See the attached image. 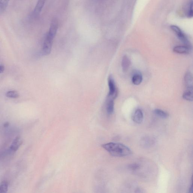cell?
<instances>
[{
	"label": "cell",
	"instance_id": "6da1fadb",
	"mask_svg": "<svg viewBox=\"0 0 193 193\" xmlns=\"http://www.w3.org/2000/svg\"><path fill=\"white\" fill-rule=\"evenodd\" d=\"M102 147L113 157H126L132 154L128 146L118 143H108L102 145Z\"/></svg>",
	"mask_w": 193,
	"mask_h": 193
},
{
	"label": "cell",
	"instance_id": "7a4b0ae2",
	"mask_svg": "<svg viewBox=\"0 0 193 193\" xmlns=\"http://www.w3.org/2000/svg\"><path fill=\"white\" fill-rule=\"evenodd\" d=\"M170 28H171V30L175 33L179 39L181 40L183 43L185 44V46L191 48V44L187 37L178 26H175V25H172Z\"/></svg>",
	"mask_w": 193,
	"mask_h": 193
},
{
	"label": "cell",
	"instance_id": "3957f363",
	"mask_svg": "<svg viewBox=\"0 0 193 193\" xmlns=\"http://www.w3.org/2000/svg\"><path fill=\"white\" fill-rule=\"evenodd\" d=\"M108 84L109 88L108 97L115 99L117 96V91L114 79L111 75H110L108 78Z\"/></svg>",
	"mask_w": 193,
	"mask_h": 193
},
{
	"label": "cell",
	"instance_id": "277c9868",
	"mask_svg": "<svg viewBox=\"0 0 193 193\" xmlns=\"http://www.w3.org/2000/svg\"><path fill=\"white\" fill-rule=\"evenodd\" d=\"M58 21L56 18L53 19L52 21L50 30L48 32L47 35L51 37L55 38L58 28Z\"/></svg>",
	"mask_w": 193,
	"mask_h": 193
},
{
	"label": "cell",
	"instance_id": "5b68a950",
	"mask_svg": "<svg viewBox=\"0 0 193 193\" xmlns=\"http://www.w3.org/2000/svg\"><path fill=\"white\" fill-rule=\"evenodd\" d=\"M143 80L142 73L138 71H135L132 73V82L134 85H138L141 84Z\"/></svg>",
	"mask_w": 193,
	"mask_h": 193
},
{
	"label": "cell",
	"instance_id": "8992f818",
	"mask_svg": "<svg viewBox=\"0 0 193 193\" xmlns=\"http://www.w3.org/2000/svg\"><path fill=\"white\" fill-rule=\"evenodd\" d=\"M143 113L140 109H137L135 111L132 115V119L135 123L140 124L143 120Z\"/></svg>",
	"mask_w": 193,
	"mask_h": 193
},
{
	"label": "cell",
	"instance_id": "52a82bcc",
	"mask_svg": "<svg viewBox=\"0 0 193 193\" xmlns=\"http://www.w3.org/2000/svg\"><path fill=\"white\" fill-rule=\"evenodd\" d=\"M22 139L19 137H16L10 147V151L12 152H16L22 144Z\"/></svg>",
	"mask_w": 193,
	"mask_h": 193
},
{
	"label": "cell",
	"instance_id": "ba28073f",
	"mask_svg": "<svg viewBox=\"0 0 193 193\" xmlns=\"http://www.w3.org/2000/svg\"><path fill=\"white\" fill-rule=\"evenodd\" d=\"M191 48H189L186 46H175L174 48V52L180 54H188L190 53Z\"/></svg>",
	"mask_w": 193,
	"mask_h": 193
},
{
	"label": "cell",
	"instance_id": "9c48e42d",
	"mask_svg": "<svg viewBox=\"0 0 193 193\" xmlns=\"http://www.w3.org/2000/svg\"><path fill=\"white\" fill-rule=\"evenodd\" d=\"M185 82L187 89H193V77L192 74L190 72H187L185 74Z\"/></svg>",
	"mask_w": 193,
	"mask_h": 193
},
{
	"label": "cell",
	"instance_id": "30bf717a",
	"mask_svg": "<svg viewBox=\"0 0 193 193\" xmlns=\"http://www.w3.org/2000/svg\"><path fill=\"white\" fill-rule=\"evenodd\" d=\"M46 0H38L34 11V15L37 16L39 15L45 5Z\"/></svg>",
	"mask_w": 193,
	"mask_h": 193
},
{
	"label": "cell",
	"instance_id": "8fae6325",
	"mask_svg": "<svg viewBox=\"0 0 193 193\" xmlns=\"http://www.w3.org/2000/svg\"><path fill=\"white\" fill-rule=\"evenodd\" d=\"M131 62L130 59L127 55H124L122 58V70L124 72H127L130 66Z\"/></svg>",
	"mask_w": 193,
	"mask_h": 193
},
{
	"label": "cell",
	"instance_id": "7c38bea8",
	"mask_svg": "<svg viewBox=\"0 0 193 193\" xmlns=\"http://www.w3.org/2000/svg\"><path fill=\"white\" fill-rule=\"evenodd\" d=\"M108 101L107 102V106H106V109L107 113L108 114L111 115L113 114L114 112V99L113 98H109Z\"/></svg>",
	"mask_w": 193,
	"mask_h": 193
},
{
	"label": "cell",
	"instance_id": "4fadbf2b",
	"mask_svg": "<svg viewBox=\"0 0 193 193\" xmlns=\"http://www.w3.org/2000/svg\"><path fill=\"white\" fill-rule=\"evenodd\" d=\"M183 98L187 101L192 102L193 89H187V90L183 94Z\"/></svg>",
	"mask_w": 193,
	"mask_h": 193
},
{
	"label": "cell",
	"instance_id": "5bb4252c",
	"mask_svg": "<svg viewBox=\"0 0 193 193\" xmlns=\"http://www.w3.org/2000/svg\"><path fill=\"white\" fill-rule=\"evenodd\" d=\"M154 113L157 116L162 118H166L169 117V114L166 112L160 109H156L154 111Z\"/></svg>",
	"mask_w": 193,
	"mask_h": 193
},
{
	"label": "cell",
	"instance_id": "9a60e30c",
	"mask_svg": "<svg viewBox=\"0 0 193 193\" xmlns=\"http://www.w3.org/2000/svg\"><path fill=\"white\" fill-rule=\"evenodd\" d=\"M10 0H0V13L6 10Z\"/></svg>",
	"mask_w": 193,
	"mask_h": 193
},
{
	"label": "cell",
	"instance_id": "2e32d148",
	"mask_svg": "<svg viewBox=\"0 0 193 193\" xmlns=\"http://www.w3.org/2000/svg\"><path fill=\"white\" fill-rule=\"evenodd\" d=\"M187 11V16L190 18H192L193 17V1L191 0L188 5Z\"/></svg>",
	"mask_w": 193,
	"mask_h": 193
},
{
	"label": "cell",
	"instance_id": "e0dca14e",
	"mask_svg": "<svg viewBox=\"0 0 193 193\" xmlns=\"http://www.w3.org/2000/svg\"><path fill=\"white\" fill-rule=\"evenodd\" d=\"M6 95L8 98H17L19 96L18 92L15 91H10L7 92Z\"/></svg>",
	"mask_w": 193,
	"mask_h": 193
},
{
	"label": "cell",
	"instance_id": "ac0fdd59",
	"mask_svg": "<svg viewBox=\"0 0 193 193\" xmlns=\"http://www.w3.org/2000/svg\"><path fill=\"white\" fill-rule=\"evenodd\" d=\"M8 183L7 181H3L0 185V193H6L8 190Z\"/></svg>",
	"mask_w": 193,
	"mask_h": 193
},
{
	"label": "cell",
	"instance_id": "d6986e66",
	"mask_svg": "<svg viewBox=\"0 0 193 193\" xmlns=\"http://www.w3.org/2000/svg\"><path fill=\"white\" fill-rule=\"evenodd\" d=\"M139 167L140 166L137 164H132V165H130L129 166L130 169H131V170H133V171L139 168Z\"/></svg>",
	"mask_w": 193,
	"mask_h": 193
},
{
	"label": "cell",
	"instance_id": "ffe728a7",
	"mask_svg": "<svg viewBox=\"0 0 193 193\" xmlns=\"http://www.w3.org/2000/svg\"><path fill=\"white\" fill-rule=\"evenodd\" d=\"M5 70V67L3 65H0V73L3 72Z\"/></svg>",
	"mask_w": 193,
	"mask_h": 193
},
{
	"label": "cell",
	"instance_id": "44dd1931",
	"mask_svg": "<svg viewBox=\"0 0 193 193\" xmlns=\"http://www.w3.org/2000/svg\"><path fill=\"white\" fill-rule=\"evenodd\" d=\"M192 185L190 187V189L189 190V192L190 193H192L193 192V182H192Z\"/></svg>",
	"mask_w": 193,
	"mask_h": 193
},
{
	"label": "cell",
	"instance_id": "7402d4cb",
	"mask_svg": "<svg viewBox=\"0 0 193 193\" xmlns=\"http://www.w3.org/2000/svg\"><path fill=\"white\" fill-rule=\"evenodd\" d=\"M8 123H6V124H4V127H8Z\"/></svg>",
	"mask_w": 193,
	"mask_h": 193
}]
</instances>
